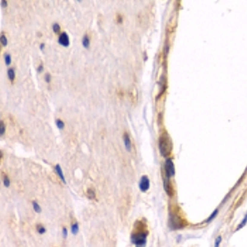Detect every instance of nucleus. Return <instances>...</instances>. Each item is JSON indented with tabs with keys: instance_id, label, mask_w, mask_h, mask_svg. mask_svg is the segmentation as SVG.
Returning <instances> with one entry per match:
<instances>
[{
	"instance_id": "f257e3e1",
	"label": "nucleus",
	"mask_w": 247,
	"mask_h": 247,
	"mask_svg": "<svg viewBox=\"0 0 247 247\" xmlns=\"http://www.w3.org/2000/svg\"><path fill=\"white\" fill-rule=\"evenodd\" d=\"M158 146H159L160 152H161V154L163 157H168L170 155L171 148H172V144H171L170 137H169V135L166 133H164V134H162L160 136Z\"/></svg>"
},
{
	"instance_id": "f03ea898",
	"label": "nucleus",
	"mask_w": 247,
	"mask_h": 247,
	"mask_svg": "<svg viewBox=\"0 0 247 247\" xmlns=\"http://www.w3.org/2000/svg\"><path fill=\"white\" fill-rule=\"evenodd\" d=\"M148 231L145 228H140L132 234V242L137 247H144Z\"/></svg>"
},
{
	"instance_id": "7ed1b4c3",
	"label": "nucleus",
	"mask_w": 247,
	"mask_h": 247,
	"mask_svg": "<svg viewBox=\"0 0 247 247\" xmlns=\"http://www.w3.org/2000/svg\"><path fill=\"white\" fill-rule=\"evenodd\" d=\"M170 223H171V226L173 228H182L185 225L184 219H182V217H180L176 213L171 214Z\"/></svg>"
},
{
	"instance_id": "20e7f679",
	"label": "nucleus",
	"mask_w": 247,
	"mask_h": 247,
	"mask_svg": "<svg viewBox=\"0 0 247 247\" xmlns=\"http://www.w3.org/2000/svg\"><path fill=\"white\" fill-rule=\"evenodd\" d=\"M165 173L166 175V177L169 179L171 177H173L175 175L174 163H173L171 158H167L165 162Z\"/></svg>"
},
{
	"instance_id": "39448f33",
	"label": "nucleus",
	"mask_w": 247,
	"mask_h": 247,
	"mask_svg": "<svg viewBox=\"0 0 247 247\" xmlns=\"http://www.w3.org/2000/svg\"><path fill=\"white\" fill-rule=\"evenodd\" d=\"M150 186V181L148 177H147L146 175L142 176L140 179V182H139V189L142 192H146L149 189Z\"/></svg>"
},
{
	"instance_id": "423d86ee",
	"label": "nucleus",
	"mask_w": 247,
	"mask_h": 247,
	"mask_svg": "<svg viewBox=\"0 0 247 247\" xmlns=\"http://www.w3.org/2000/svg\"><path fill=\"white\" fill-rule=\"evenodd\" d=\"M58 42L59 45L64 46V47H68L69 46V38L68 34L66 32H63L60 34V36H59V40H58Z\"/></svg>"
},
{
	"instance_id": "0eeeda50",
	"label": "nucleus",
	"mask_w": 247,
	"mask_h": 247,
	"mask_svg": "<svg viewBox=\"0 0 247 247\" xmlns=\"http://www.w3.org/2000/svg\"><path fill=\"white\" fill-rule=\"evenodd\" d=\"M164 189L166 194L170 196V197H172L173 194H174V189H173V186L172 184L169 181V178L167 179H164Z\"/></svg>"
},
{
	"instance_id": "6e6552de",
	"label": "nucleus",
	"mask_w": 247,
	"mask_h": 247,
	"mask_svg": "<svg viewBox=\"0 0 247 247\" xmlns=\"http://www.w3.org/2000/svg\"><path fill=\"white\" fill-rule=\"evenodd\" d=\"M124 142H125V148H126V150L128 151H131V148H132L131 140H130V138H129V135H128L127 133H125V134H124Z\"/></svg>"
},
{
	"instance_id": "1a4fd4ad",
	"label": "nucleus",
	"mask_w": 247,
	"mask_h": 247,
	"mask_svg": "<svg viewBox=\"0 0 247 247\" xmlns=\"http://www.w3.org/2000/svg\"><path fill=\"white\" fill-rule=\"evenodd\" d=\"M54 170H55L56 173L58 174V175H59V177H60V179H61V180L63 181V183H66L65 178H64V175H63V171H62V169H61V166H60L59 164L56 165L55 166H54Z\"/></svg>"
},
{
	"instance_id": "9d476101",
	"label": "nucleus",
	"mask_w": 247,
	"mask_h": 247,
	"mask_svg": "<svg viewBox=\"0 0 247 247\" xmlns=\"http://www.w3.org/2000/svg\"><path fill=\"white\" fill-rule=\"evenodd\" d=\"M7 76H8V79L10 80V82H13L14 80H15V70L13 68H10L7 70Z\"/></svg>"
},
{
	"instance_id": "9b49d317",
	"label": "nucleus",
	"mask_w": 247,
	"mask_h": 247,
	"mask_svg": "<svg viewBox=\"0 0 247 247\" xmlns=\"http://www.w3.org/2000/svg\"><path fill=\"white\" fill-rule=\"evenodd\" d=\"M82 42V46H83V47L86 48V49H87L89 46H90V39H89V37L87 35H85V36H83Z\"/></svg>"
},
{
	"instance_id": "f8f14e48",
	"label": "nucleus",
	"mask_w": 247,
	"mask_h": 247,
	"mask_svg": "<svg viewBox=\"0 0 247 247\" xmlns=\"http://www.w3.org/2000/svg\"><path fill=\"white\" fill-rule=\"evenodd\" d=\"M217 213H218V210H217V209H216V210L214 211V212H213V213L211 214L210 216H209V217H208V218H207L206 220L204 221V223H208V222H212V221L213 220L214 218L216 217V216L217 215Z\"/></svg>"
},
{
	"instance_id": "ddd939ff",
	"label": "nucleus",
	"mask_w": 247,
	"mask_h": 247,
	"mask_svg": "<svg viewBox=\"0 0 247 247\" xmlns=\"http://www.w3.org/2000/svg\"><path fill=\"white\" fill-rule=\"evenodd\" d=\"M87 197H88L90 199H94L96 198L95 192H94V190H92V189H88L87 191Z\"/></svg>"
},
{
	"instance_id": "4468645a",
	"label": "nucleus",
	"mask_w": 247,
	"mask_h": 247,
	"mask_svg": "<svg viewBox=\"0 0 247 247\" xmlns=\"http://www.w3.org/2000/svg\"><path fill=\"white\" fill-rule=\"evenodd\" d=\"M55 124L56 126H57L58 128H59V129H63V128H64V123H63V120L59 119H56Z\"/></svg>"
},
{
	"instance_id": "2eb2a0df",
	"label": "nucleus",
	"mask_w": 247,
	"mask_h": 247,
	"mask_svg": "<svg viewBox=\"0 0 247 247\" xmlns=\"http://www.w3.org/2000/svg\"><path fill=\"white\" fill-rule=\"evenodd\" d=\"M71 230H72V233L73 234V235H76V234L78 232V230H79L78 224L77 223V222L73 224V225L72 226V227H71Z\"/></svg>"
},
{
	"instance_id": "dca6fc26",
	"label": "nucleus",
	"mask_w": 247,
	"mask_h": 247,
	"mask_svg": "<svg viewBox=\"0 0 247 247\" xmlns=\"http://www.w3.org/2000/svg\"><path fill=\"white\" fill-rule=\"evenodd\" d=\"M4 60H5V63H6V65H9L11 62H12V58H11V55L9 54H4Z\"/></svg>"
},
{
	"instance_id": "f3484780",
	"label": "nucleus",
	"mask_w": 247,
	"mask_h": 247,
	"mask_svg": "<svg viewBox=\"0 0 247 247\" xmlns=\"http://www.w3.org/2000/svg\"><path fill=\"white\" fill-rule=\"evenodd\" d=\"M33 207H34V210L36 211L37 213H40L41 212V207L36 202H33Z\"/></svg>"
},
{
	"instance_id": "a211bd4d",
	"label": "nucleus",
	"mask_w": 247,
	"mask_h": 247,
	"mask_svg": "<svg viewBox=\"0 0 247 247\" xmlns=\"http://www.w3.org/2000/svg\"><path fill=\"white\" fill-rule=\"evenodd\" d=\"M0 40H1V44H2V46H6L7 45V39L6 36H5L4 34H3V35L1 36Z\"/></svg>"
},
{
	"instance_id": "6ab92c4d",
	"label": "nucleus",
	"mask_w": 247,
	"mask_h": 247,
	"mask_svg": "<svg viewBox=\"0 0 247 247\" xmlns=\"http://www.w3.org/2000/svg\"><path fill=\"white\" fill-rule=\"evenodd\" d=\"M222 236H218V237L216 238V240H215V243H214V247H219L220 246L221 243H222Z\"/></svg>"
},
{
	"instance_id": "aec40b11",
	"label": "nucleus",
	"mask_w": 247,
	"mask_h": 247,
	"mask_svg": "<svg viewBox=\"0 0 247 247\" xmlns=\"http://www.w3.org/2000/svg\"><path fill=\"white\" fill-rule=\"evenodd\" d=\"M52 28L53 31H54V32L56 33V34L60 31V26L59 25V23H54V24L53 25Z\"/></svg>"
},
{
	"instance_id": "412c9836",
	"label": "nucleus",
	"mask_w": 247,
	"mask_h": 247,
	"mask_svg": "<svg viewBox=\"0 0 247 247\" xmlns=\"http://www.w3.org/2000/svg\"><path fill=\"white\" fill-rule=\"evenodd\" d=\"M4 133H5V125L3 124V121H1L0 123V134L1 136H3Z\"/></svg>"
},
{
	"instance_id": "4be33fe9",
	"label": "nucleus",
	"mask_w": 247,
	"mask_h": 247,
	"mask_svg": "<svg viewBox=\"0 0 247 247\" xmlns=\"http://www.w3.org/2000/svg\"><path fill=\"white\" fill-rule=\"evenodd\" d=\"M3 184H4V186L5 187H8L10 185V181L9 179H8V177L7 176H4V178H3Z\"/></svg>"
},
{
	"instance_id": "5701e85b",
	"label": "nucleus",
	"mask_w": 247,
	"mask_h": 247,
	"mask_svg": "<svg viewBox=\"0 0 247 247\" xmlns=\"http://www.w3.org/2000/svg\"><path fill=\"white\" fill-rule=\"evenodd\" d=\"M37 231L40 234H44L46 232V228L43 227V226H38L37 227Z\"/></svg>"
},
{
	"instance_id": "b1692460",
	"label": "nucleus",
	"mask_w": 247,
	"mask_h": 247,
	"mask_svg": "<svg viewBox=\"0 0 247 247\" xmlns=\"http://www.w3.org/2000/svg\"><path fill=\"white\" fill-rule=\"evenodd\" d=\"M50 80H51V76H50V74H49V73H46V75H45V81H46L47 83H49V82H50Z\"/></svg>"
},
{
	"instance_id": "393cba45",
	"label": "nucleus",
	"mask_w": 247,
	"mask_h": 247,
	"mask_svg": "<svg viewBox=\"0 0 247 247\" xmlns=\"http://www.w3.org/2000/svg\"><path fill=\"white\" fill-rule=\"evenodd\" d=\"M116 21H117V22H118L119 24L122 23V22H123V17H122L121 15H119V14L117 15V16H116Z\"/></svg>"
},
{
	"instance_id": "a878e982",
	"label": "nucleus",
	"mask_w": 247,
	"mask_h": 247,
	"mask_svg": "<svg viewBox=\"0 0 247 247\" xmlns=\"http://www.w3.org/2000/svg\"><path fill=\"white\" fill-rule=\"evenodd\" d=\"M63 237H65V238L68 237V230H67V228H65V227L63 228Z\"/></svg>"
},
{
	"instance_id": "bb28decb",
	"label": "nucleus",
	"mask_w": 247,
	"mask_h": 247,
	"mask_svg": "<svg viewBox=\"0 0 247 247\" xmlns=\"http://www.w3.org/2000/svg\"><path fill=\"white\" fill-rule=\"evenodd\" d=\"M43 69H44V66H43V64L41 63V64H40L39 67L37 68V71H38V72H42Z\"/></svg>"
},
{
	"instance_id": "cd10ccee",
	"label": "nucleus",
	"mask_w": 247,
	"mask_h": 247,
	"mask_svg": "<svg viewBox=\"0 0 247 247\" xmlns=\"http://www.w3.org/2000/svg\"><path fill=\"white\" fill-rule=\"evenodd\" d=\"M1 3H2V7H6L7 6V3L6 0H2Z\"/></svg>"
},
{
	"instance_id": "c85d7f7f",
	"label": "nucleus",
	"mask_w": 247,
	"mask_h": 247,
	"mask_svg": "<svg viewBox=\"0 0 247 247\" xmlns=\"http://www.w3.org/2000/svg\"><path fill=\"white\" fill-rule=\"evenodd\" d=\"M45 46H46V45H45V43H41V44L40 45V49H41V50H43L44 48H45Z\"/></svg>"
}]
</instances>
